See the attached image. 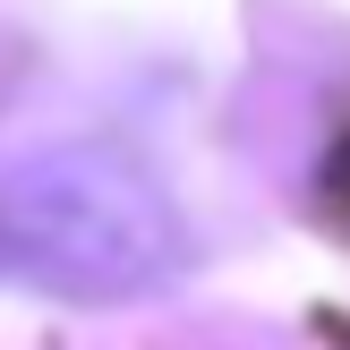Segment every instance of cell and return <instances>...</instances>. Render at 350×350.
<instances>
[{"instance_id":"cell-2","label":"cell","mask_w":350,"mask_h":350,"mask_svg":"<svg viewBox=\"0 0 350 350\" xmlns=\"http://www.w3.org/2000/svg\"><path fill=\"white\" fill-rule=\"evenodd\" d=\"M325 197H334V214L350 222V120H342V137H334V154H325Z\"/></svg>"},{"instance_id":"cell-1","label":"cell","mask_w":350,"mask_h":350,"mask_svg":"<svg viewBox=\"0 0 350 350\" xmlns=\"http://www.w3.org/2000/svg\"><path fill=\"white\" fill-rule=\"evenodd\" d=\"M180 256L163 188L111 146H60L0 180V265L60 299H129Z\"/></svg>"}]
</instances>
